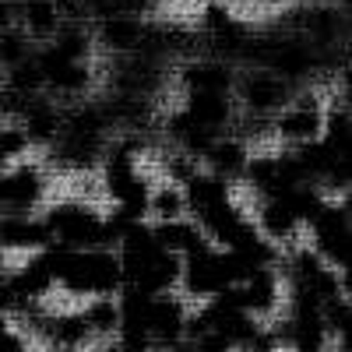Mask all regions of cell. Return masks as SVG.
<instances>
[{
	"instance_id": "277c9868",
	"label": "cell",
	"mask_w": 352,
	"mask_h": 352,
	"mask_svg": "<svg viewBox=\"0 0 352 352\" xmlns=\"http://www.w3.org/2000/svg\"><path fill=\"white\" fill-rule=\"evenodd\" d=\"M282 96H285V88H282V81H278L275 74H250V78L243 81V99H247V106L257 109V113L275 109V106L282 102Z\"/></svg>"
},
{
	"instance_id": "ba28073f",
	"label": "cell",
	"mask_w": 352,
	"mask_h": 352,
	"mask_svg": "<svg viewBox=\"0 0 352 352\" xmlns=\"http://www.w3.org/2000/svg\"><path fill=\"white\" fill-rule=\"evenodd\" d=\"M144 32L134 18H106L102 21V43L113 46V50H134L141 46Z\"/></svg>"
},
{
	"instance_id": "e0dca14e",
	"label": "cell",
	"mask_w": 352,
	"mask_h": 352,
	"mask_svg": "<svg viewBox=\"0 0 352 352\" xmlns=\"http://www.w3.org/2000/svg\"><path fill=\"white\" fill-rule=\"evenodd\" d=\"M11 18H14L11 4H8V0H0V32H4V28H11Z\"/></svg>"
},
{
	"instance_id": "2e32d148",
	"label": "cell",
	"mask_w": 352,
	"mask_h": 352,
	"mask_svg": "<svg viewBox=\"0 0 352 352\" xmlns=\"http://www.w3.org/2000/svg\"><path fill=\"white\" fill-rule=\"evenodd\" d=\"M152 208L162 219H176V215H180V208H184V201H180V194H176V190H159L152 197Z\"/></svg>"
},
{
	"instance_id": "5bb4252c",
	"label": "cell",
	"mask_w": 352,
	"mask_h": 352,
	"mask_svg": "<svg viewBox=\"0 0 352 352\" xmlns=\"http://www.w3.org/2000/svg\"><path fill=\"white\" fill-rule=\"evenodd\" d=\"M18 60H25V36L14 32V28H4V32H0V64L11 67Z\"/></svg>"
},
{
	"instance_id": "52a82bcc",
	"label": "cell",
	"mask_w": 352,
	"mask_h": 352,
	"mask_svg": "<svg viewBox=\"0 0 352 352\" xmlns=\"http://www.w3.org/2000/svg\"><path fill=\"white\" fill-rule=\"evenodd\" d=\"M21 18H25V32L36 39H46L56 32V8L50 0H25Z\"/></svg>"
},
{
	"instance_id": "d6986e66",
	"label": "cell",
	"mask_w": 352,
	"mask_h": 352,
	"mask_svg": "<svg viewBox=\"0 0 352 352\" xmlns=\"http://www.w3.org/2000/svg\"><path fill=\"white\" fill-rule=\"evenodd\" d=\"M53 352H78L74 345H60V349H53Z\"/></svg>"
},
{
	"instance_id": "ac0fdd59",
	"label": "cell",
	"mask_w": 352,
	"mask_h": 352,
	"mask_svg": "<svg viewBox=\"0 0 352 352\" xmlns=\"http://www.w3.org/2000/svg\"><path fill=\"white\" fill-rule=\"evenodd\" d=\"M102 352H131V349H127V345H106Z\"/></svg>"
},
{
	"instance_id": "7a4b0ae2",
	"label": "cell",
	"mask_w": 352,
	"mask_h": 352,
	"mask_svg": "<svg viewBox=\"0 0 352 352\" xmlns=\"http://www.w3.org/2000/svg\"><path fill=\"white\" fill-rule=\"evenodd\" d=\"M320 127H324V116H320V109L314 102H300L296 109H289L282 120H278V131L292 141H314L320 134Z\"/></svg>"
},
{
	"instance_id": "9a60e30c",
	"label": "cell",
	"mask_w": 352,
	"mask_h": 352,
	"mask_svg": "<svg viewBox=\"0 0 352 352\" xmlns=\"http://www.w3.org/2000/svg\"><path fill=\"white\" fill-rule=\"evenodd\" d=\"M88 331V320L85 317H64L60 324H56V338H60V345H78Z\"/></svg>"
},
{
	"instance_id": "9c48e42d",
	"label": "cell",
	"mask_w": 352,
	"mask_h": 352,
	"mask_svg": "<svg viewBox=\"0 0 352 352\" xmlns=\"http://www.w3.org/2000/svg\"><path fill=\"white\" fill-rule=\"evenodd\" d=\"M261 222H264V232H268V236H289V232L296 229L300 219L289 212V204H285L282 197H272L268 204H264Z\"/></svg>"
},
{
	"instance_id": "8992f818",
	"label": "cell",
	"mask_w": 352,
	"mask_h": 352,
	"mask_svg": "<svg viewBox=\"0 0 352 352\" xmlns=\"http://www.w3.org/2000/svg\"><path fill=\"white\" fill-rule=\"evenodd\" d=\"M46 226H36V222H28V219H4L0 222V243H8V247H39L46 243Z\"/></svg>"
},
{
	"instance_id": "30bf717a",
	"label": "cell",
	"mask_w": 352,
	"mask_h": 352,
	"mask_svg": "<svg viewBox=\"0 0 352 352\" xmlns=\"http://www.w3.org/2000/svg\"><path fill=\"white\" fill-rule=\"evenodd\" d=\"M8 81H11V92H25V96L39 92V88L46 85V78H43V71H39L36 60H18V64H11V67H8Z\"/></svg>"
},
{
	"instance_id": "7c38bea8",
	"label": "cell",
	"mask_w": 352,
	"mask_h": 352,
	"mask_svg": "<svg viewBox=\"0 0 352 352\" xmlns=\"http://www.w3.org/2000/svg\"><path fill=\"white\" fill-rule=\"evenodd\" d=\"M53 131H56V113H53L50 106L28 109V116H25V138H39V141H46Z\"/></svg>"
},
{
	"instance_id": "4fadbf2b",
	"label": "cell",
	"mask_w": 352,
	"mask_h": 352,
	"mask_svg": "<svg viewBox=\"0 0 352 352\" xmlns=\"http://www.w3.org/2000/svg\"><path fill=\"white\" fill-rule=\"evenodd\" d=\"M88 320V328H96V331H113V328H120V310H116V303H92V310L85 314Z\"/></svg>"
},
{
	"instance_id": "5b68a950",
	"label": "cell",
	"mask_w": 352,
	"mask_h": 352,
	"mask_svg": "<svg viewBox=\"0 0 352 352\" xmlns=\"http://www.w3.org/2000/svg\"><path fill=\"white\" fill-rule=\"evenodd\" d=\"M184 85L190 92H229L232 74L222 64H194L184 71Z\"/></svg>"
},
{
	"instance_id": "3957f363",
	"label": "cell",
	"mask_w": 352,
	"mask_h": 352,
	"mask_svg": "<svg viewBox=\"0 0 352 352\" xmlns=\"http://www.w3.org/2000/svg\"><path fill=\"white\" fill-rule=\"evenodd\" d=\"M39 197V176L32 169H21L11 176H0V204L8 208H25Z\"/></svg>"
},
{
	"instance_id": "6da1fadb",
	"label": "cell",
	"mask_w": 352,
	"mask_h": 352,
	"mask_svg": "<svg viewBox=\"0 0 352 352\" xmlns=\"http://www.w3.org/2000/svg\"><path fill=\"white\" fill-rule=\"evenodd\" d=\"M184 113L190 116V120L215 131L229 120V99H226V92H190Z\"/></svg>"
},
{
	"instance_id": "8fae6325",
	"label": "cell",
	"mask_w": 352,
	"mask_h": 352,
	"mask_svg": "<svg viewBox=\"0 0 352 352\" xmlns=\"http://www.w3.org/2000/svg\"><path fill=\"white\" fill-rule=\"evenodd\" d=\"M204 155L212 159V166H215L219 173H236V169L247 166L243 148H240V144H232V141H212V148L204 152Z\"/></svg>"
}]
</instances>
